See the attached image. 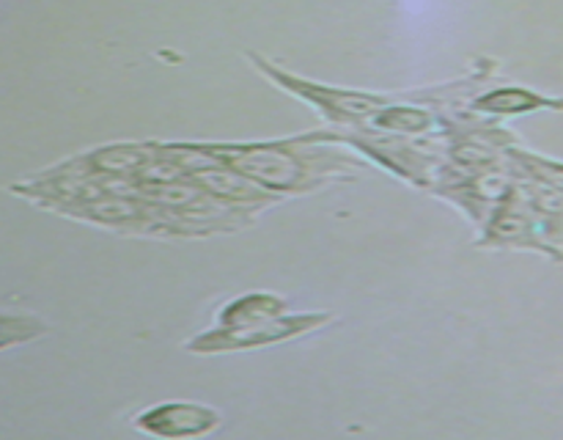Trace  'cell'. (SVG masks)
I'll use <instances>...</instances> for the list:
<instances>
[{
	"instance_id": "1",
	"label": "cell",
	"mask_w": 563,
	"mask_h": 440,
	"mask_svg": "<svg viewBox=\"0 0 563 440\" xmlns=\"http://www.w3.org/2000/svg\"><path fill=\"white\" fill-rule=\"evenodd\" d=\"M203 157L229 165L262 190L284 198L311 196L341 182H355L372 165L333 141H317L311 132L273 141H187Z\"/></svg>"
},
{
	"instance_id": "2",
	"label": "cell",
	"mask_w": 563,
	"mask_h": 440,
	"mask_svg": "<svg viewBox=\"0 0 563 440\" xmlns=\"http://www.w3.org/2000/svg\"><path fill=\"white\" fill-rule=\"evenodd\" d=\"M317 141H333L350 146L361 154L368 165H377L385 174L396 176L416 190L429 193L443 170V132L429 138H405L388 135V132H372L352 127V130H311Z\"/></svg>"
},
{
	"instance_id": "3",
	"label": "cell",
	"mask_w": 563,
	"mask_h": 440,
	"mask_svg": "<svg viewBox=\"0 0 563 440\" xmlns=\"http://www.w3.org/2000/svg\"><path fill=\"white\" fill-rule=\"evenodd\" d=\"M245 58L264 80H269L275 88L295 97L297 102L317 110L324 119V124L333 127V130H350V127L366 124L379 108H385L394 99V94L368 91V88L330 86V82H319L311 80V77L295 75L291 69L275 64L273 58L256 53V50H245Z\"/></svg>"
},
{
	"instance_id": "4",
	"label": "cell",
	"mask_w": 563,
	"mask_h": 440,
	"mask_svg": "<svg viewBox=\"0 0 563 440\" xmlns=\"http://www.w3.org/2000/svg\"><path fill=\"white\" fill-rule=\"evenodd\" d=\"M333 322V314L328 311H286L269 322L245 324V328H212L201 330L192 339L185 341V350L190 355H229V352L267 350V346L286 344V341L302 339L324 324Z\"/></svg>"
},
{
	"instance_id": "5",
	"label": "cell",
	"mask_w": 563,
	"mask_h": 440,
	"mask_svg": "<svg viewBox=\"0 0 563 440\" xmlns=\"http://www.w3.org/2000/svg\"><path fill=\"white\" fill-rule=\"evenodd\" d=\"M53 215L60 218L77 220V223L97 226V229L115 231V234L130 237H163V240H174V229H170V218L143 201L132 187H119V190H102L82 201L66 204V207L55 209Z\"/></svg>"
},
{
	"instance_id": "6",
	"label": "cell",
	"mask_w": 563,
	"mask_h": 440,
	"mask_svg": "<svg viewBox=\"0 0 563 440\" xmlns=\"http://www.w3.org/2000/svg\"><path fill=\"white\" fill-rule=\"evenodd\" d=\"M473 245L478 251H528L550 258V262L563 264V251L548 242L542 234L537 215L528 207L526 196L517 187L515 176L506 185V190L495 198L493 209L487 212L484 223L478 226V234Z\"/></svg>"
},
{
	"instance_id": "7",
	"label": "cell",
	"mask_w": 563,
	"mask_h": 440,
	"mask_svg": "<svg viewBox=\"0 0 563 440\" xmlns=\"http://www.w3.org/2000/svg\"><path fill=\"white\" fill-rule=\"evenodd\" d=\"M157 154V141H113L88 148V152L71 154L60 163H53V168L82 176V179L132 185Z\"/></svg>"
},
{
	"instance_id": "8",
	"label": "cell",
	"mask_w": 563,
	"mask_h": 440,
	"mask_svg": "<svg viewBox=\"0 0 563 440\" xmlns=\"http://www.w3.org/2000/svg\"><path fill=\"white\" fill-rule=\"evenodd\" d=\"M132 427L143 435L163 440H181V438H201V435L214 432L223 424V413L212 405L201 402H157L152 407H143L141 413L130 418Z\"/></svg>"
},
{
	"instance_id": "9",
	"label": "cell",
	"mask_w": 563,
	"mask_h": 440,
	"mask_svg": "<svg viewBox=\"0 0 563 440\" xmlns=\"http://www.w3.org/2000/svg\"><path fill=\"white\" fill-rule=\"evenodd\" d=\"M467 110L487 119H515V116L528 113H563V94L553 97V94L537 91L531 86H493L482 88L476 97L467 102Z\"/></svg>"
},
{
	"instance_id": "10",
	"label": "cell",
	"mask_w": 563,
	"mask_h": 440,
	"mask_svg": "<svg viewBox=\"0 0 563 440\" xmlns=\"http://www.w3.org/2000/svg\"><path fill=\"white\" fill-rule=\"evenodd\" d=\"M289 311V300L275 292H247V295L231 297L218 308L214 324L218 328H245V324L269 322Z\"/></svg>"
},
{
	"instance_id": "11",
	"label": "cell",
	"mask_w": 563,
	"mask_h": 440,
	"mask_svg": "<svg viewBox=\"0 0 563 440\" xmlns=\"http://www.w3.org/2000/svg\"><path fill=\"white\" fill-rule=\"evenodd\" d=\"M511 176H515L517 187H520L522 196H526L528 207H531L533 215H537L539 226H542V234L548 237V242H553L555 248H561L563 251V190L561 187L548 185V182H539L533 179V176L515 174V170H511Z\"/></svg>"
},
{
	"instance_id": "12",
	"label": "cell",
	"mask_w": 563,
	"mask_h": 440,
	"mask_svg": "<svg viewBox=\"0 0 563 440\" xmlns=\"http://www.w3.org/2000/svg\"><path fill=\"white\" fill-rule=\"evenodd\" d=\"M506 160H509V168L515 170V174L533 176V179L548 182V185L561 187L563 190V160L548 157V154L542 152H533V148H528L522 141L511 143V146L506 148Z\"/></svg>"
},
{
	"instance_id": "13",
	"label": "cell",
	"mask_w": 563,
	"mask_h": 440,
	"mask_svg": "<svg viewBox=\"0 0 563 440\" xmlns=\"http://www.w3.org/2000/svg\"><path fill=\"white\" fill-rule=\"evenodd\" d=\"M49 333V324L33 311H5L0 308V352L31 344Z\"/></svg>"
}]
</instances>
